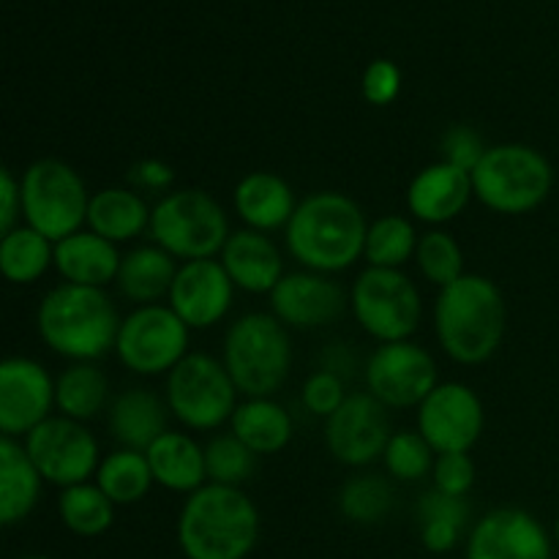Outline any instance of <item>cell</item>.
<instances>
[{
	"label": "cell",
	"mask_w": 559,
	"mask_h": 559,
	"mask_svg": "<svg viewBox=\"0 0 559 559\" xmlns=\"http://www.w3.org/2000/svg\"><path fill=\"white\" fill-rule=\"evenodd\" d=\"M369 222L355 200L342 191H314L298 202L284 240L295 262L314 273H342L366 251Z\"/></svg>",
	"instance_id": "1"
},
{
	"label": "cell",
	"mask_w": 559,
	"mask_h": 559,
	"mask_svg": "<svg viewBox=\"0 0 559 559\" xmlns=\"http://www.w3.org/2000/svg\"><path fill=\"white\" fill-rule=\"evenodd\" d=\"M508 309L500 287L478 273H464L440 289L435 333L442 353L462 366L486 364L506 338Z\"/></svg>",
	"instance_id": "2"
},
{
	"label": "cell",
	"mask_w": 559,
	"mask_h": 559,
	"mask_svg": "<svg viewBox=\"0 0 559 559\" xmlns=\"http://www.w3.org/2000/svg\"><path fill=\"white\" fill-rule=\"evenodd\" d=\"M260 540V511L240 486L205 484L178 519L186 559H246Z\"/></svg>",
	"instance_id": "3"
},
{
	"label": "cell",
	"mask_w": 559,
	"mask_h": 559,
	"mask_svg": "<svg viewBox=\"0 0 559 559\" xmlns=\"http://www.w3.org/2000/svg\"><path fill=\"white\" fill-rule=\"evenodd\" d=\"M36 328L52 353L74 364H93L115 349L120 317L104 289L63 282L38 304Z\"/></svg>",
	"instance_id": "4"
},
{
	"label": "cell",
	"mask_w": 559,
	"mask_h": 559,
	"mask_svg": "<svg viewBox=\"0 0 559 559\" xmlns=\"http://www.w3.org/2000/svg\"><path fill=\"white\" fill-rule=\"evenodd\" d=\"M224 366L246 399H273L293 369L287 325L265 311L235 320L224 336Z\"/></svg>",
	"instance_id": "5"
},
{
	"label": "cell",
	"mask_w": 559,
	"mask_h": 559,
	"mask_svg": "<svg viewBox=\"0 0 559 559\" xmlns=\"http://www.w3.org/2000/svg\"><path fill=\"white\" fill-rule=\"evenodd\" d=\"M555 186L549 158L533 145L506 142L484 153L473 169L475 200L500 216H524L546 202Z\"/></svg>",
	"instance_id": "6"
},
{
	"label": "cell",
	"mask_w": 559,
	"mask_h": 559,
	"mask_svg": "<svg viewBox=\"0 0 559 559\" xmlns=\"http://www.w3.org/2000/svg\"><path fill=\"white\" fill-rule=\"evenodd\" d=\"M151 238L175 260H216L229 233L224 207L202 189H178L153 205Z\"/></svg>",
	"instance_id": "7"
},
{
	"label": "cell",
	"mask_w": 559,
	"mask_h": 559,
	"mask_svg": "<svg viewBox=\"0 0 559 559\" xmlns=\"http://www.w3.org/2000/svg\"><path fill=\"white\" fill-rule=\"evenodd\" d=\"M22 218L52 243L87 224L91 197L82 175L60 158H38L22 173Z\"/></svg>",
	"instance_id": "8"
},
{
	"label": "cell",
	"mask_w": 559,
	"mask_h": 559,
	"mask_svg": "<svg viewBox=\"0 0 559 559\" xmlns=\"http://www.w3.org/2000/svg\"><path fill=\"white\" fill-rule=\"evenodd\" d=\"M238 388L224 360L205 353H189L167 374L164 399L169 413L189 431H213L229 424L238 409Z\"/></svg>",
	"instance_id": "9"
},
{
	"label": "cell",
	"mask_w": 559,
	"mask_h": 559,
	"mask_svg": "<svg viewBox=\"0 0 559 559\" xmlns=\"http://www.w3.org/2000/svg\"><path fill=\"white\" fill-rule=\"evenodd\" d=\"M349 306L358 325L380 344L407 342L424 314L415 282L393 267H366L355 278Z\"/></svg>",
	"instance_id": "10"
},
{
	"label": "cell",
	"mask_w": 559,
	"mask_h": 559,
	"mask_svg": "<svg viewBox=\"0 0 559 559\" xmlns=\"http://www.w3.org/2000/svg\"><path fill=\"white\" fill-rule=\"evenodd\" d=\"M191 328L169 306H136L120 320L115 355L140 377L169 374L189 355Z\"/></svg>",
	"instance_id": "11"
},
{
	"label": "cell",
	"mask_w": 559,
	"mask_h": 559,
	"mask_svg": "<svg viewBox=\"0 0 559 559\" xmlns=\"http://www.w3.org/2000/svg\"><path fill=\"white\" fill-rule=\"evenodd\" d=\"M22 445L41 473L44 484L60 486V489L87 484V478H96V469L102 464L96 437L87 431L85 424L66 415H52L44 420L22 440Z\"/></svg>",
	"instance_id": "12"
},
{
	"label": "cell",
	"mask_w": 559,
	"mask_h": 559,
	"mask_svg": "<svg viewBox=\"0 0 559 559\" xmlns=\"http://www.w3.org/2000/svg\"><path fill=\"white\" fill-rule=\"evenodd\" d=\"M366 385L388 409L420 407L424 399L440 385L431 353L415 342L380 344L366 364Z\"/></svg>",
	"instance_id": "13"
},
{
	"label": "cell",
	"mask_w": 559,
	"mask_h": 559,
	"mask_svg": "<svg viewBox=\"0 0 559 559\" xmlns=\"http://www.w3.org/2000/svg\"><path fill=\"white\" fill-rule=\"evenodd\" d=\"M484 426V402L464 382H440L418 407V431L435 453H469Z\"/></svg>",
	"instance_id": "14"
},
{
	"label": "cell",
	"mask_w": 559,
	"mask_h": 559,
	"mask_svg": "<svg viewBox=\"0 0 559 559\" xmlns=\"http://www.w3.org/2000/svg\"><path fill=\"white\" fill-rule=\"evenodd\" d=\"M391 415L369 391L349 393L347 402L325 420V445L344 467H369L391 442Z\"/></svg>",
	"instance_id": "15"
},
{
	"label": "cell",
	"mask_w": 559,
	"mask_h": 559,
	"mask_svg": "<svg viewBox=\"0 0 559 559\" xmlns=\"http://www.w3.org/2000/svg\"><path fill=\"white\" fill-rule=\"evenodd\" d=\"M55 380L38 360L14 355L0 364V431L25 440L36 426L52 418Z\"/></svg>",
	"instance_id": "16"
},
{
	"label": "cell",
	"mask_w": 559,
	"mask_h": 559,
	"mask_svg": "<svg viewBox=\"0 0 559 559\" xmlns=\"http://www.w3.org/2000/svg\"><path fill=\"white\" fill-rule=\"evenodd\" d=\"M233 298L235 284L222 262L194 260L178 267L167 306L191 331H207L227 317Z\"/></svg>",
	"instance_id": "17"
},
{
	"label": "cell",
	"mask_w": 559,
	"mask_h": 559,
	"mask_svg": "<svg viewBox=\"0 0 559 559\" xmlns=\"http://www.w3.org/2000/svg\"><path fill=\"white\" fill-rule=\"evenodd\" d=\"M467 559H551V540L533 513L497 508L469 533Z\"/></svg>",
	"instance_id": "18"
},
{
	"label": "cell",
	"mask_w": 559,
	"mask_h": 559,
	"mask_svg": "<svg viewBox=\"0 0 559 559\" xmlns=\"http://www.w3.org/2000/svg\"><path fill=\"white\" fill-rule=\"evenodd\" d=\"M271 309L287 328L311 331L338 320L347 309V295L325 273H287L271 293Z\"/></svg>",
	"instance_id": "19"
},
{
	"label": "cell",
	"mask_w": 559,
	"mask_h": 559,
	"mask_svg": "<svg viewBox=\"0 0 559 559\" xmlns=\"http://www.w3.org/2000/svg\"><path fill=\"white\" fill-rule=\"evenodd\" d=\"M473 197V173L448 162H437L413 178L407 189V207L418 222L440 227L462 216Z\"/></svg>",
	"instance_id": "20"
},
{
	"label": "cell",
	"mask_w": 559,
	"mask_h": 559,
	"mask_svg": "<svg viewBox=\"0 0 559 559\" xmlns=\"http://www.w3.org/2000/svg\"><path fill=\"white\" fill-rule=\"evenodd\" d=\"M218 262L229 273L235 287L251 295H271L287 276L278 246L257 229H235L224 243Z\"/></svg>",
	"instance_id": "21"
},
{
	"label": "cell",
	"mask_w": 559,
	"mask_h": 559,
	"mask_svg": "<svg viewBox=\"0 0 559 559\" xmlns=\"http://www.w3.org/2000/svg\"><path fill=\"white\" fill-rule=\"evenodd\" d=\"M120 262L123 257L118 246L91 229H80L55 243V271L66 278V284L104 289L118 282Z\"/></svg>",
	"instance_id": "22"
},
{
	"label": "cell",
	"mask_w": 559,
	"mask_h": 559,
	"mask_svg": "<svg viewBox=\"0 0 559 559\" xmlns=\"http://www.w3.org/2000/svg\"><path fill=\"white\" fill-rule=\"evenodd\" d=\"M235 213L246 229H257V233H276V229H287L289 218H293L295 202L293 186L276 173H249L240 178L235 186Z\"/></svg>",
	"instance_id": "23"
},
{
	"label": "cell",
	"mask_w": 559,
	"mask_h": 559,
	"mask_svg": "<svg viewBox=\"0 0 559 559\" xmlns=\"http://www.w3.org/2000/svg\"><path fill=\"white\" fill-rule=\"evenodd\" d=\"M153 480L175 495H194L207 484L205 448L183 431H164L145 451Z\"/></svg>",
	"instance_id": "24"
},
{
	"label": "cell",
	"mask_w": 559,
	"mask_h": 559,
	"mask_svg": "<svg viewBox=\"0 0 559 559\" xmlns=\"http://www.w3.org/2000/svg\"><path fill=\"white\" fill-rule=\"evenodd\" d=\"M169 404L147 388L123 391L109 407V431L120 448L145 453L167 429Z\"/></svg>",
	"instance_id": "25"
},
{
	"label": "cell",
	"mask_w": 559,
	"mask_h": 559,
	"mask_svg": "<svg viewBox=\"0 0 559 559\" xmlns=\"http://www.w3.org/2000/svg\"><path fill=\"white\" fill-rule=\"evenodd\" d=\"M44 478L14 437H0V524L14 527L38 506Z\"/></svg>",
	"instance_id": "26"
},
{
	"label": "cell",
	"mask_w": 559,
	"mask_h": 559,
	"mask_svg": "<svg viewBox=\"0 0 559 559\" xmlns=\"http://www.w3.org/2000/svg\"><path fill=\"white\" fill-rule=\"evenodd\" d=\"M151 213L153 207L147 205L140 191L112 186V189H102L91 197L87 229L118 246L140 238L145 229H151Z\"/></svg>",
	"instance_id": "27"
},
{
	"label": "cell",
	"mask_w": 559,
	"mask_h": 559,
	"mask_svg": "<svg viewBox=\"0 0 559 559\" xmlns=\"http://www.w3.org/2000/svg\"><path fill=\"white\" fill-rule=\"evenodd\" d=\"M178 260L162 249V246H136L123 254L118 271V289L131 304L151 306L156 300L169 298L175 276H178Z\"/></svg>",
	"instance_id": "28"
},
{
	"label": "cell",
	"mask_w": 559,
	"mask_h": 559,
	"mask_svg": "<svg viewBox=\"0 0 559 559\" xmlns=\"http://www.w3.org/2000/svg\"><path fill=\"white\" fill-rule=\"evenodd\" d=\"M229 429L257 456H273V453L284 451L295 435L293 415L273 399L240 402L229 420Z\"/></svg>",
	"instance_id": "29"
},
{
	"label": "cell",
	"mask_w": 559,
	"mask_h": 559,
	"mask_svg": "<svg viewBox=\"0 0 559 559\" xmlns=\"http://www.w3.org/2000/svg\"><path fill=\"white\" fill-rule=\"evenodd\" d=\"M109 404V380L96 364H71L55 380V407L71 420L96 418Z\"/></svg>",
	"instance_id": "30"
},
{
	"label": "cell",
	"mask_w": 559,
	"mask_h": 559,
	"mask_svg": "<svg viewBox=\"0 0 559 559\" xmlns=\"http://www.w3.org/2000/svg\"><path fill=\"white\" fill-rule=\"evenodd\" d=\"M55 267V243L27 224L0 238V271L11 284H33Z\"/></svg>",
	"instance_id": "31"
},
{
	"label": "cell",
	"mask_w": 559,
	"mask_h": 559,
	"mask_svg": "<svg viewBox=\"0 0 559 559\" xmlns=\"http://www.w3.org/2000/svg\"><path fill=\"white\" fill-rule=\"evenodd\" d=\"M153 480V469L142 451L120 448L102 459L96 469V486L115 502V506H134L145 500Z\"/></svg>",
	"instance_id": "32"
},
{
	"label": "cell",
	"mask_w": 559,
	"mask_h": 559,
	"mask_svg": "<svg viewBox=\"0 0 559 559\" xmlns=\"http://www.w3.org/2000/svg\"><path fill=\"white\" fill-rule=\"evenodd\" d=\"M420 519V540L435 555H445L459 544V535L464 533L469 522V506L464 497L442 495L431 489L418 502Z\"/></svg>",
	"instance_id": "33"
},
{
	"label": "cell",
	"mask_w": 559,
	"mask_h": 559,
	"mask_svg": "<svg viewBox=\"0 0 559 559\" xmlns=\"http://www.w3.org/2000/svg\"><path fill=\"white\" fill-rule=\"evenodd\" d=\"M58 516L80 538H98L115 522V502L96 484H76L60 489Z\"/></svg>",
	"instance_id": "34"
},
{
	"label": "cell",
	"mask_w": 559,
	"mask_h": 559,
	"mask_svg": "<svg viewBox=\"0 0 559 559\" xmlns=\"http://www.w3.org/2000/svg\"><path fill=\"white\" fill-rule=\"evenodd\" d=\"M420 235L407 216H380L369 224L366 235V262L369 267H393L402 271L418 251Z\"/></svg>",
	"instance_id": "35"
},
{
	"label": "cell",
	"mask_w": 559,
	"mask_h": 559,
	"mask_svg": "<svg viewBox=\"0 0 559 559\" xmlns=\"http://www.w3.org/2000/svg\"><path fill=\"white\" fill-rule=\"evenodd\" d=\"M393 486L382 475H358L342 486L338 511L355 524H377L391 513Z\"/></svg>",
	"instance_id": "36"
},
{
	"label": "cell",
	"mask_w": 559,
	"mask_h": 559,
	"mask_svg": "<svg viewBox=\"0 0 559 559\" xmlns=\"http://www.w3.org/2000/svg\"><path fill=\"white\" fill-rule=\"evenodd\" d=\"M415 262L426 282L440 289L464 276V251L459 240L445 229H431V233L420 235Z\"/></svg>",
	"instance_id": "37"
},
{
	"label": "cell",
	"mask_w": 559,
	"mask_h": 559,
	"mask_svg": "<svg viewBox=\"0 0 559 559\" xmlns=\"http://www.w3.org/2000/svg\"><path fill=\"white\" fill-rule=\"evenodd\" d=\"M435 448L424 440L420 431H396L388 442L385 453H382L388 475L393 480H402V484L424 480L426 475L435 473Z\"/></svg>",
	"instance_id": "38"
},
{
	"label": "cell",
	"mask_w": 559,
	"mask_h": 559,
	"mask_svg": "<svg viewBox=\"0 0 559 559\" xmlns=\"http://www.w3.org/2000/svg\"><path fill=\"white\" fill-rule=\"evenodd\" d=\"M254 459L238 437L229 435L213 437L205 445V469H207V484L218 486H240L251 478L254 473Z\"/></svg>",
	"instance_id": "39"
},
{
	"label": "cell",
	"mask_w": 559,
	"mask_h": 559,
	"mask_svg": "<svg viewBox=\"0 0 559 559\" xmlns=\"http://www.w3.org/2000/svg\"><path fill=\"white\" fill-rule=\"evenodd\" d=\"M300 399H304V407L309 409L311 415L328 420L344 402H347V391H344V382L336 371L320 369L304 382Z\"/></svg>",
	"instance_id": "40"
},
{
	"label": "cell",
	"mask_w": 559,
	"mask_h": 559,
	"mask_svg": "<svg viewBox=\"0 0 559 559\" xmlns=\"http://www.w3.org/2000/svg\"><path fill=\"white\" fill-rule=\"evenodd\" d=\"M360 91L371 107H388L402 93V71L388 58L371 60L364 71V80H360Z\"/></svg>",
	"instance_id": "41"
},
{
	"label": "cell",
	"mask_w": 559,
	"mask_h": 559,
	"mask_svg": "<svg viewBox=\"0 0 559 559\" xmlns=\"http://www.w3.org/2000/svg\"><path fill=\"white\" fill-rule=\"evenodd\" d=\"M435 489L451 497H467L475 486V462L469 453H437L435 462Z\"/></svg>",
	"instance_id": "42"
},
{
	"label": "cell",
	"mask_w": 559,
	"mask_h": 559,
	"mask_svg": "<svg viewBox=\"0 0 559 559\" xmlns=\"http://www.w3.org/2000/svg\"><path fill=\"white\" fill-rule=\"evenodd\" d=\"M486 151H489V147L484 145L478 131L469 129V126H453V129H448V134L442 136V162L467 169V173H473V169L478 167Z\"/></svg>",
	"instance_id": "43"
},
{
	"label": "cell",
	"mask_w": 559,
	"mask_h": 559,
	"mask_svg": "<svg viewBox=\"0 0 559 559\" xmlns=\"http://www.w3.org/2000/svg\"><path fill=\"white\" fill-rule=\"evenodd\" d=\"M126 178L134 191H167L169 194L175 183V169L158 158H145V162H136Z\"/></svg>",
	"instance_id": "44"
},
{
	"label": "cell",
	"mask_w": 559,
	"mask_h": 559,
	"mask_svg": "<svg viewBox=\"0 0 559 559\" xmlns=\"http://www.w3.org/2000/svg\"><path fill=\"white\" fill-rule=\"evenodd\" d=\"M22 218V183L9 167L0 169V233L20 227Z\"/></svg>",
	"instance_id": "45"
},
{
	"label": "cell",
	"mask_w": 559,
	"mask_h": 559,
	"mask_svg": "<svg viewBox=\"0 0 559 559\" xmlns=\"http://www.w3.org/2000/svg\"><path fill=\"white\" fill-rule=\"evenodd\" d=\"M555 538H557V544H559V516H557V524H555Z\"/></svg>",
	"instance_id": "46"
},
{
	"label": "cell",
	"mask_w": 559,
	"mask_h": 559,
	"mask_svg": "<svg viewBox=\"0 0 559 559\" xmlns=\"http://www.w3.org/2000/svg\"><path fill=\"white\" fill-rule=\"evenodd\" d=\"M22 559H49V557H22Z\"/></svg>",
	"instance_id": "47"
}]
</instances>
